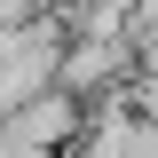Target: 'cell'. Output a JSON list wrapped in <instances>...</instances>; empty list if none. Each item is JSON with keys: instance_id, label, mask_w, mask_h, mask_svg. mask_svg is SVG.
<instances>
[{"instance_id": "6da1fadb", "label": "cell", "mask_w": 158, "mask_h": 158, "mask_svg": "<svg viewBox=\"0 0 158 158\" xmlns=\"http://www.w3.org/2000/svg\"><path fill=\"white\" fill-rule=\"evenodd\" d=\"M127 63H142L127 40H63L56 48V71H48V87H63V95H79V103H95V95H111L118 87V71Z\"/></svg>"}]
</instances>
